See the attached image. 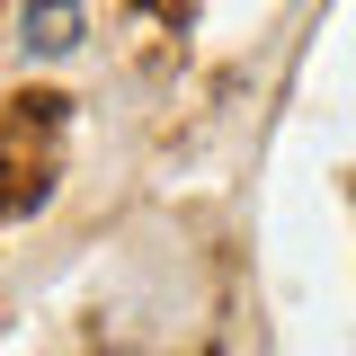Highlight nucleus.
Listing matches in <instances>:
<instances>
[{
	"label": "nucleus",
	"mask_w": 356,
	"mask_h": 356,
	"mask_svg": "<svg viewBox=\"0 0 356 356\" xmlns=\"http://www.w3.org/2000/svg\"><path fill=\"white\" fill-rule=\"evenodd\" d=\"M81 0H27V54H72L81 44Z\"/></svg>",
	"instance_id": "1"
}]
</instances>
